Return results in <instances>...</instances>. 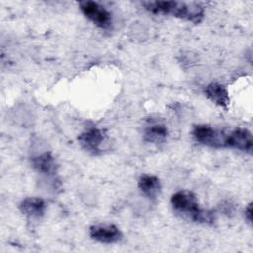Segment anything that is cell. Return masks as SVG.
Masks as SVG:
<instances>
[{
	"instance_id": "obj_12",
	"label": "cell",
	"mask_w": 253,
	"mask_h": 253,
	"mask_svg": "<svg viewBox=\"0 0 253 253\" xmlns=\"http://www.w3.org/2000/svg\"><path fill=\"white\" fill-rule=\"evenodd\" d=\"M168 137V128L163 124H153L144 129L143 139L152 144H160L166 141Z\"/></svg>"
},
{
	"instance_id": "obj_11",
	"label": "cell",
	"mask_w": 253,
	"mask_h": 253,
	"mask_svg": "<svg viewBox=\"0 0 253 253\" xmlns=\"http://www.w3.org/2000/svg\"><path fill=\"white\" fill-rule=\"evenodd\" d=\"M138 188L150 200H155L161 191L159 179L153 175H142L138 179Z\"/></svg>"
},
{
	"instance_id": "obj_8",
	"label": "cell",
	"mask_w": 253,
	"mask_h": 253,
	"mask_svg": "<svg viewBox=\"0 0 253 253\" xmlns=\"http://www.w3.org/2000/svg\"><path fill=\"white\" fill-rule=\"evenodd\" d=\"M20 211L30 218H40L44 215L46 203L39 197H28L22 200L19 205Z\"/></svg>"
},
{
	"instance_id": "obj_6",
	"label": "cell",
	"mask_w": 253,
	"mask_h": 253,
	"mask_svg": "<svg viewBox=\"0 0 253 253\" xmlns=\"http://www.w3.org/2000/svg\"><path fill=\"white\" fill-rule=\"evenodd\" d=\"M105 140V134L98 127H91L83 131L78 136L80 146L93 155H98L102 151V144Z\"/></svg>"
},
{
	"instance_id": "obj_5",
	"label": "cell",
	"mask_w": 253,
	"mask_h": 253,
	"mask_svg": "<svg viewBox=\"0 0 253 253\" xmlns=\"http://www.w3.org/2000/svg\"><path fill=\"white\" fill-rule=\"evenodd\" d=\"M225 147L234 148L251 154L253 149V139L251 132L243 127H237L226 134Z\"/></svg>"
},
{
	"instance_id": "obj_4",
	"label": "cell",
	"mask_w": 253,
	"mask_h": 253,
	"mask_svg": "<svg viewBox=\"0 0 253 253\" xmlns=\"http://www.w3.org/2000/svg\"><path fill=\"white\" fill-rule=\"evenodd\" d=\"M192 135L196 141L203 145L214 148L225 147L226 134L208 125H196L192 129Z\"/></svg>"
},
{
	"instance_id": "obj_1",
	"label": "cell",
	"mask_w": 253,
	"mask_h": 253,
	"mask_svg": "<svg viewBox=\"0 0 253 253\" xmlns=\"http://www.w3.org/2000/svg\"><path fill=\"white\" fill-rule=\"evenodd\" d=\"M144 8L153 14L170 15L195 24L200 23L205 15L204 8L195 2L180 1H147L142 2Z\"/></svg>"
},
{
	"instance_id": "obj_2",
	"label": "cell",
	"mask_w": 253,
	"mask_h": 253,
	"mask_svg": "<svg viewBox=\"0 0 253 253\" xmlns=\"http://www.w3.org/2000/svg\"><path fill=\"white\" fill-rule=\"evenodd\" d=\"M171 205L174 211L183 218L211 224L215 219L214 211L202 209L194 193L190 191H178L171 197Z\"/></svg>"
},
{
	"instance_id": "obj_10",
	"label": "cell",
	"mask_w": 253,
	"mask_h": 253,
	"mask_svg": "<svg viewBox=\"0 0 253 253\" xmlns=\"http://www.w3.org/2000/svg\"><path fill=\"white\" fill-rule=\"evenodd\" d=\"M206 97L215 105L227 108L230 103V98L227 89L220 83L211 82L205 89Z\"/></svg>"
},
{
	"instance_id": "obj_7",
	"label": "cell",
	"mask_w": 253,
	"mask_h": 253,
	"mask_svg": "<svg viewBox=\"0 0 253 253\" xmlns=\"http://www.w3.org/2000/svg\"><path fill=\"white\" fill-rule=\"evenodd\" d=\"M89 234L92 239L106 244L116 243L123 237V233L120 228L112 223L92 225L89 229Z\"/></svg>"
},
{
	"instance_id": "obj_13",
	"label": "cell",
	"mask_w": 253,
	"mask_h": 253,
	"mask_svg": "<svg viewBox=\"0 0 253 253\" xmlns=\"http://www.w3.org/2000/svg\"><path fill=\"white\" fill-rule=\"evenodd\" d=\"M244 216H245V219L247 220V222L251 225L252 224V203H249L247 205V207L245 208Z\"/></svg>"
},
{
	"instance_id": "obj_3",
	"label": "cell",
	"mask_w": 253,
	"mask_h": 253,
	"mask_svg": "<svg viewBox=\"0 0 253 253\" xmlns=\"http://www.w3.org/2000/svg\"><path fill=\"white\" fill-rule=\"evenodd\" d=\"M79 9L83 15L97 27L107 30L112 26V14L101 4L95 1H81Z\"/></svg>"
},
{
	"instance_id": "obj_9",
	"label": "cell",
	"mask_w": 253,
	"mask_h": 253,
	"mask_svg": "<svg viewBox=\"0 0 253 253\" xmlns=\"http://www.w3.org/2000/svg\"><path fill=\"white\" fill-rule=\"evenodd\" d=\"M33 168L39 173L46 177H52L56 174L57 165L54 157L50 152H43L33 156L31 159Z\"/></svg>"
}]
</instances>
